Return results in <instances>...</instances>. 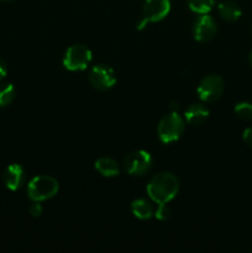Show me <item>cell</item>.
Returning <instances> with one entry per match:
<instances>
[{"label":"cell","instance_id":"obj_18","mask_svg":"<svg viewBox=\"0 0 252 253\" xmlns=\"http://www.w3.org/2000/svg\"><path fill=\"white\" fill-rule=\"evenodd\" d=\"M170 209L167 204H158L157 210L155 211L156 219L161 220V221H165V220H168L170 217Z\"/></svg>","mask_w":252,"mask_h":253},{"label":"cell","instance_id":"obj_23","mask_svg":"<svg viewBox=\"0 0 252 253\" xmlns=\"http://www.w3.org/2000/svg\"><path fill=\"white\" fill-rule=\"evenodd\" d=\"M249 62H250V66L252 67V51L250 52V56H249Z\"/></svg>","mask_w":252,"mask_h":253},{"label":"cell","instance_id":"obj_19","mask_svg":"<svg viewBox=\"0 0 252 253\" xmlns=\"http://www.w3.org/2000/svg\"><path fill=\"white\" fill-rule=\"evenodd\" d=\"M42 212H43V208H42V205L40 204V202H34V204L30 207V214H31L32 216L37 217V216H41Z\"/></svg>","mask_w":252,"mask_h":253},{"label":"cell","instance_id":"obj_4","mask_svg":"<svg viewBox=\"0 0 252 253\" xmlns=\"http://www.w3.org/2000/svg\"><path fill=\"white\" fill-rule=\"evenodd\" d=\"M93 54L88 47L83 44H73L66 51L63 57V66L68 71H84L90 64Z\"/></svg>","mask_w":252,"mask_h":253},{"label":"cell","instance_id":"obj_22","mask_svg":"<svg viewBox=\"0 0 252 253\" xmlns=\"http://www.w3.org/2000/svg\"><path fill=\"white\" fill-rule=\"evenodd\" d=\"M170 109H172V113H177L178 109H179V103L178 101H172L170 103Z\"/></svg>","mask_w":252,"mask_h":253},{"label":"cell","instance_id":"obj_16","mask_svg":"<svg viewBox=\"0 0 252 253\" xmlns=\"http://www.w3.org/2000/svg\"><path fill=\"white\" fill-rule=\"evenodd\" d=\"M15 98V88L12 84H0V108L10 105Z\"/></svg>","mask_w":252,"mask_h":253},{"label":"cell","instance_id":"obj_17","mask_svg":"<svg viewBox=\"0 0 252 253\" xmlns=\"http://www.w3.org/2000/svg\"><path fill=\"white\" fill-rule=\"evenodd\" d=\"M235 114H236L241 120H252V104L247 103V101L236 104V106H235Z\"/></svg>","mask_w":252,"mask_h":253},{"label":"cell","instance_id":"obj_15","mask_svg":"<svg viewBox=\"0 0 252 253\" xmlns=\"http://www.w3.org/2000/svg\"><path fill=\"white\" fill-rule=\"evenodd\" d=\"M188 6L197 14H208L214 7L216 0H187Z\"/></svg>","mask_w":252,"mask_h":253},{"label":"cell","instance_id":"obj_3","mask_svg":"<svg viewBox=\"0 0 252 253\" xmlns=\"http://www.w3.org/2000/svg\"><path fill=\"white\" fill-rule=\"evenodd\" d=\"M184 128V119L178 115V113H170L169 115L163 116L160 123H158V138L161 140V142L166 143V145L172 143L182 137Z\"/></svg>","mask_w":252,"mask_h":253},{"label":"cell","instance_id":"obj_2","mask_svg":"<svg viewBox=\"0 0 252 253\" xmlns=\"http://www.w3.org/2000/svg\"><path fill=\"white\" fill-rule=\"evenodd\" d=\"M59 185L56 178L51 175H37L27 184V195L32 202H44L58 193Z\"/></svg>","mask_w":252,"mask_h":253},{"label":"cell","instance_id":"obj_21","mask_svg":"<svg viewBox=\"0 0 252 253\" xmlns=\"http://www.w3.org/2000/svg\"><path fill=\"white\" fill-rule=\"evenodd\" d=\"M7 74V67L6 64H5V62L2 61L1 58H0V81H2V79L6 77Z\"/></svg>","mask_w":252,"mask_h":253},{"label":"cell","instance_id":"obj_6","mask_svg":"<svg viewBox=\"0 0 252 253\" xmlns=\"http://www.w3.org/2000/svg\"><path fill=\"white\" fill-rule=\"evenodd\" d=\"M153 165V158L150 152L143 150L133 151L128 153L124 161L125 170L131 175H143L150 172Z\"/></svg>","mask_w":252,"mask_h":253},{"label":"cell","instance_id":"obj_24","mask_svg":"<svg viewBox=\"0 0 252 253\" xmlns=\"http://www.w3.org/2000/svg\"><path fill=\"white\" fill-rule=\"evenodd\" d=\"M0 1H11V0H0Z\"/></svg>","mask_w":252,"mask_h":253},{"label":"cell","instance_id":"obj_5","mask_svg":"<svg viewBox=\"0 0 252 253\" xmlns=\"http://www.w3.org/2000/svg\"><path fill=\"white\" fill-rule=\"evenodd\" d=\"M225 89L224 79L217 74H209L200 81L197 93L200 100L205 103H211L217 100L222 95Z\"/></svg>","mask_w":252,"mask_h":253},{"label":"cell","instance_id":"obj_13","mask_svg":"<svg viewBox=\"0 0 252 253\" xmlns=\"http://www.w3.org/2000/svg\"><path fill=\"white\" fill-rule=\"evenodd\" d=\"M94 167L103 177H116L120 173L118 162L109 157H101L96 160Z\"/></svg>","mask_w":252,"mask_h":253},{"label":"cell","instance_id":"obj_10","mask_svg":"<svg viewBox=\"0 0 252 253\" xmlns=\"http://www.w3.org/2000/svg\"><path fill=\"white\" fill-rule=\"evenodd\" d=\"M2 180H4V184L7 189L12 190V192L20 189L25 180L24 167L17 165V163L10 165L2 174Z\"/></svg>","mask_w":252,"mask_h":253},{"label":"cell","instance_id":"obj_8","mask_svg":"<svg viewBox=\"0 0 252 253\" xmlns=\"http://www.w3.org/2000/svg\"><path fill=\"white\" fill-rule=\"evenodd\" d=\"M216 34V24L208 14H200L193 24V37L199 42L210 41Z\"/></svg>","mask_w":252,"mask_h":253},{"label":"cell","instance_id":"obj_20","mask_svg":"<svg viewBox=\"0 0 252 253\" xmlns=\"http://www.w3.org/2000/svg\"><path fill=\"white\" fill-rule=\"evenodd\" d=\"M242 137H244L245 142H246L250 147H252V127L246 128V130L244 131V135H242Z\"/></svg>","mask_w":252,"mask_h":253},{"label":"cell","instance_id":"obj_12","mask_svg":"<svg viewBox=\"0 0 252 253\" xmlns=\"http://www.w3.org/2000/svg\"><path fill=\"white\" fill-rule=\"evenodd\" d=\"M131 211H132L133 216H136L140 220H147L152 217L153 214H155L152 203L143 199V198L136 199L131 203Z\"/></svg>","mask_w":252,"mask_h":253},{"label":"cell","instance_id":"obj_1","mask_svg":"<svg viewBox=\"0 0 252 253\" xmlns=\"http://www.w3.org/2000/svg\"><path fill=\"white\" fill-rule=\"evenodd\" d=\"M147 194L156 204H168L179 192V180L169 172H161L148 182Z\"/></svg>","mask_w":252,"mask_h":253},{"label":"cell","instance_id":"obj_9","mask_svg":"<svg viewBox=\"0 0 252 253\" xmlns=\"http://www.w3.org/2000/svg\"><path fill=\"white\" fill-rule=\"evenodd\" d=\"M169 0H146L143 4V19L147 22L161 21L169 14Z\"/></svg>","mask_w":252,"mask_h":253},{"label":"cell","instance_id":"obj_25","mask_svg":"<svg viewBox=\"0 0 252 253\" xmlns=\"http://www.w3.org/2000/svg\"><path fill=\"white\" fill-rule=\"evenodd\" d=\"M251 31H252V29H251Z\"/></svg>","mask_w":252,"mask_h":253},{"label":"cell","instance_id":"obj_7","mask_svg":"<svg viewBox=\"0 0 252 253\" xmlns=\"http://www.w3.org/2000/svg\"><path fill=\"white\" fill-rule=\"evenodd\" d=\"M89 83L98 90H108L116 83L115 72L106 64H96L89 72Z\"/></svg>","mask_w":252,"mask_h":253},{"label":"cell","instance_id":"obj_14","mask_svg":"<svg viewBox=\"0 0 252 253\" xmlns=\"http://www.w3.org/2000/svg\"><path fill=\"white\" fill-rule=\"evenodd\" d=\"M217 10H219L220 16L224 20H226V21H236V20L240 19L242 14L241 7L235 1H231V0L220 2Z\"/></svg>","mask_w":252,"mask_h":253},{"label":"cell","instance_id":"obj_11","mask_svg":"<svg viewBox=\"0 0 252 253\" xmlns=\"http://www.w3.org/2000/svg\"><path fill=\"white\" fill-rule=\"evenodd\" d=\"M185 120L190 125H200L204 123L209 116V110L202 104H192L189 108L185 110Z\"/></svg>","mask_w":252,"mask_h":253}]
</instances>
